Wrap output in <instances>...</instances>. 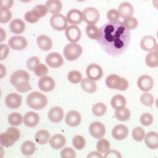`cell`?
I'll return each instance as SVG.
<instances>
[{
  "label": "cell",
  "mask_w": 158,
  "mask_h": 158,
  "mask_svg": "<svg viewBox=\"0 0 158 158\" xmlns=\"http://www.w3.org/2000/svg\"><path fill=\"white\" fill-rule=\"evenodd\" d=\"M67 19L70 24L73 25H79L83 20V14L77 9L70 10L67 14Z\"/></svg>",
  "instance_id": "d6986e66"
},
{
  "label": "cell",
  "mask_w": 158,
  "mask_h": 158,
  "mask_svg": "<svg viewBox=\"0 0 158 158\" xmlns=\"http://www.w3.org/2000/svg\"><path fill=\"white\" fill-rule=\"evenodd\" d=\"M81 115L80 113L76 110H71L65 116V123L71 127L79 126L81 122Z\"/></svg>",
  "instance_id": "9a60e30c"
},
{
  "label": "cell",
  "mask_w": 158,
  "mask_h": 158,
  "mask_svg": "<svg viewBox=\"0 0 158 158\" xmlns=\"http://www.w3.org/2000/svg\"><path fill=\"white\" fill-rule=\"evenodd\" d=\"M9 53V48L6 44L0 45V59H6Z\"/></svg>",
  "instance_id": "816d5d0a"
},
{
  "label": "cell",
  "mask_w": 158,
  "mask_h": 158,
  "mask_svg": "<svg viewBox=\"0 0 158 158\" xmlns=\"http://www.w3.org/2000/svg\"><path fill=\"white\" fill-rule=\"evenodd\" d=\"M34 73L35 74L40 77H42L44 76H46V74L48 73V69L47 67L43 64H39L34 69Z\"/></svg>",
  "instance_id": "bcb514c9"
},
{
  "label": "cell",
  "mask_w": 158,
  "mask_h": 158,
  "mask_svg": "<svg viewBox=\"0 0 158 158\" xmlns=\"http://www.w3.org/2000/svg\"><path fill=\"white\" fill-rule=\"evenodd\" d=\"M37 43L40 49L44 51H48L52 48V41L47 35H41L37 39Z\"/></svg>",
  "instance_id": "4316f807"
},
{
  "label": "cell",
  "mask_w": 158,
  "mask_h": 158,
  "mask_svg": "<svg viewBox=\"0 0 158 158\" xmlns=\"http://www.w3.org/2000/svg\"><path fill=\"white\" fill-rule=\"evenodd\" d=\"M23 118L19 113H12L8 117V122L11 126L16 127L20 125Z\"/></svg>",
  "instance_id": "e575fe53"
},
{
  "label": "cell",
  "mask_w": 158,
  "mask_h": 158,
  "mask_svg": "<svg viewBox=\"0 0 158 158\" xmlns=\"http://www.w3.org/2000/svg\"><path fill=\"white\" fill-rule=\"evenodd\" d=\"M20 137V133L18 129L10 127L7 129L6 132L0 135V142L2 146L9 148L12 146Z\"/></svg>",
  "instance_id": "277c9868"
},
{
  "label": "cell",
  "mask_w": 158,
  "mask_h": 158,
  "mask_svg": "<svg viewBox=\"0 0 158 158\" xmlns=\"http://www.w3.org/2000/svg\"><path fill=\"white\" fill-rule=\"evenodd\" d=\"M110 143L106 139H100L97 144V149L101 153H106L109 150Z\"/></svg>",
  "instance_id": "f35d334b"
},
{
  "label": "cell",
  "mask_w": 158,
  "mask_h": 158,
  "mask_svg": "<svg viewBox=\"0 0 158 158\" xmlns=\"http://www.w3.org/2000/svg\"><path fill=\"white\" fill-rule=\"evenodd\" d=\"M9 45L12 49L21 50L25 49L27 47L28 42L23 37L15 36L9 40Z\"/></svg>",
  "instance_id": "7c38bea8"
},
{
  "label": "cell",
  "mask_w": 158,
  "mask_h": 158,
  "mask_svg": "<svg viewBox=\"0 0 158 158\" xmlns=\"http://www.w3.org/2000/svg\"><path fill=\"white\" fill-rule=\"evenodd\" d=\"M146 64L150 68H156L158 67V52H152L149 53L146 58Z\"/></svg>",
  "instance_id": "d6a6232c"
},
{
  "label": "cell",
  "mask_w": 158,
  "mask_h": 158,
  "mask_svg": "<svg viewBox=\"0 0 158 158\" xmlns=\"http://www.w3.org/2000/svg\"><path fill=\"white\" fill-rule=\"evenodd\" d=\"M121 155L120 153L114 150H109L106 155L104 156V158H121Z\"/></svg>",
  "instance_id": "11a10c76"
},
{
  "label": "cell",
  "mask_w": 158,
  "mask_h": 158,
  "mask_svg": "<svg viewBox=\"0 0 158 158\" xmlns=\"http://www.w3.org/2000/svg\"><path fill=\"white\" fill-rule=\"evenodd\" d=\"M30 75L25 70H18L14 72L10 76V83L14 86L17 91L25 92L31 89L29 83Z\"/></svg>",
  "instance_id": "7a4b0ae2"
},
{
  "label": "cell",
  "mask_w": 158,
  "mask_h": 158,
  "mask_svg": "<svg viewBox=\"0 0 158 158\" xmlns=\"http://www.w3.org/2000/svg\"><path fill=\"white\" fill-rule=\"evenodd\" d=\"M144 141L148 148L153 150L158 148V134L157 132L154 131L148 132L145 136Z\"/></svg>",
  "instance_id": "603a6c76"
},
{
  "label": "cell",
  "mask_w": 158,
  "mask_h": 158,
  "mask_svg": "<svg viewBox=\"0 0 158 158\" xmlns=\"http://www.w3.org/2000/svg\"><path fill=\"white\" fill-rule=\"evenodd\" d=\"M73 145L74 148L77 150H81L85 148L86 141L81 135H76L73 138Z\"/></svg>",
  "instance_id": "7bdbcfd3"
},
{
  "label": "cell",
  "mask_w": 158,
  "mask_h": 158,
  "mask_svg": "<svg viewBox=\"0 0 158 158\" xmlns=\"http://www.w3.org/2000/svg\"><path fill=\"white\" fill-rule=\"evenodd\" d=\"M25 19L31 23H36L39 20V19L37 18L32 12V11H29L27 12L25 15Z\"/></svg>",
  "instance_id": "f5cc1de1"
},
{
  "label": "cell",
  "mask_w": 158,
  "mask_h": 158,
  "mask_svg": "<svg viewBox=\"0 0 158 158\" xmlns=\"http://www.w3.org/2000/svg\"><path fill=\"white\" fill-rule=\"evenodd\" d=\"M12 17L11 12L9 9H0V22L6 23L10 21Z\"/></svg>",
  "instance_id": "ee69618b"
},
{
  "label": "cell",
  "mask_w": 158,
  "mask_h": 158,
  "mask_svg": "<svg viewBox=\"0 0 158 158\" xmlns=\"http://www.w3.org/2000/svg\"><path fill=\"white\" fill-rule=\"evenodd\" d=\"M67 18L64 15L57 13L54 14L50 19V24L52 28L56 31H63L67 28L68 23Z\"/></svg>",
  "instance_id": "52a82bcc"
},
{
  "label": "cell",
  "mask_w": 158,
  "mask_h": 158,
  "mask_svg": "<svg viewBox=\"0 0 158 158\" xmlns=\"http://www.w3.org/2000/svg\"><path fill=\"white\" fill-rule=\"evenodd\" d=\"M11 32L15 34H20L25 29V23L22 19H15L10 23L9 25Z\"/></svg>",
  "instance_id": "484cf974"
},
{
  "label": "cell",
  "mask_w": 158,
  "mask_h": 158,
  "mask_svg": "<svg viewBox=\"0 0 158 158\" xmlns=\"http://www.w3.org/2000/svg\"><path fill=\"white\" fill-rule=\"evenodd\" d=\"M46 62L50 67L56 69L63 65L64 59L59 53L52 52L46 56Z\"/></svg>",
  "instance_id": "8fae6325"
},
{
  "label": "cell",
  "mask_w": 158,
  "mask_h": 158,
  "mask_svg": "<svg viewBox=\"0 0 158 158\" xmlns=\"http://www.w3.org/2000/svg\"><path fill=\"white\" fill-rule=\"evenodd\" d=\"M14 0H0L1 9H9L13 5Z\"/></svg>",
  "instance_id": "db71d44e"
},
{
  "label": "cell",
  "mask_w": 158,
  "mask_h": 158,
  "mask_svg": "<svg viewBox=\"0 0 158 158\" xmlns=\"http://www.w3.org/2000/svg\"><path fill=\"white\" fill-rule=\"evenodd\" d=\"M76 156V152L73 148H65L60 152V157L62 158H74Z\"/></svg>",
  "instance_id": "c3c4849f"
},
{
  "label": "cell",
  "mask_w": 158,
  "mask_h": 158,
  "mask_svg": "<svg viewBox=\"0 0 158 158\" xmlns=\"http://www.w3.org/2000/svg\"><path fill=\"white\" fill-rule=\"evenodd\" d=\"M153 6L158 10V0H153L152 1Z\"/></svg>",
  "instance_id": "6f0895ef"
},
{
  "label": "cell",
  "mask_w": 158,
  "mask_h": 158,
  "mask_svg": "<svg viewBox=\"0 0 158 158\" xmlns=\"http://www.w3.org/2000/svg\"><path fill=\"white\" fill-rule=\"evenodd\" d=\"M154 81L153 79L148 75H143L138 79L137 85L139 89L143 92H148L152 89Z\"/></svg>",
  "instance_id": "5bb4252c"
},
{
  "label": "cell",
  "mask_w": 158,
  "mask_h": 158,
  "mask_svg": "<svg viewBox=\"0 0 158 158\" xmlns=\"http://www.w3.org/2000/svg\"><path fill=\"white\" fill-rule=\"evenodd\" d=\"M39 114L33 111L28 112L23 117V122L25 125L30 128L36 127L39 123Z\"/></svg>",
  "instance_id": "7402d4cb"
},
{
  "label": "cell",
  "mask_w": 158,
  "mask_h": 158,
  "mask_svg": "<svg viewBox=\"0 0 158 158\" xmlns=\"http://www.w3.org/2000/svg\"><path fill=\"white\" fill-rule=\"evenodd\" d=\"M49 143L51 148L58 150L62 148L66 144V139L61 134H56L50 138Z\"/></svg>",
  "instance_id": "d4e9b609"
},
{
  "label": "cell",
  "mask_w": 158,
  "mask_h": 158,
  "mask_svg": "<svg viewBox=\"0 0 158 158\" xmlns=\"http://www.w3.org/2000/svg\"><path fill=\"white\" fill-rule=\"evenodd\" d=\"M46 6L50 13L57 14L62 8V4L60 0H48L46 2Z\"/></svg>",
  "instance_id": "83f0119b"
},
{
  "label": "cell",
  "mask_w": 158,
  "mask_h": 158,
  "mask_svg": "<svg viewBox=\"0 0 158 158\" xmlns=\"http://www.w3.org/2000/svg\"><path fill=\"white\" fill-rule=\"evenodd\" d=\"M86 33L89 39L97 40L98 37V28L95 25H88L86 27Z\"/></svg>",
  "instance_id": "74e56055"
},
{
  "label": "cell",
  "mask_w": 158,
  "mask_h": 158,
  "mask_svg": "<svg viewBox=\"0 0 158 158\" xmlns=\"http://www.w3.org/2000/svg\"><path fill=\"white\" fill-rule=\"evenodd\" d=\"M31 11L37 18L40 19V18H42L46 16V15L48 11V10L46 6L40 4L35 6Z\"/></svg>",
  "instance_id": "8d00e7d4"
},
{
  "label": "cell",
  "mask_w": 158,
  "mask_h": 158,
  "mask_svg": "<svg viewBox=\"0 0 158 158\" xmlns=\"http://www.w3.org/2000/svg\"><path fill=\"white\" fill-rule=\"evenodd\" d=\"M40 64V60L36 56H32L28 59L27 62V67L31 71H34L35 67Z\"/></svg>",
  "instance_id": "681fc988"
},
{
  "label": "cell",
  "mask_w": 158,
  "mask_h": 158,
  "mask_svg": "<svg viewBox=\"0 0 158 158\" xmlns=\"http://www.w3.org/2000/svg\"><path fill=\"white\" fill-rule=\"evenodd\" d=\"M145 132L141 127H136L132 132V137L133 139L137 141H141L145 138Z\"/></svg>",
  "instance_id": "b9f144b4"
},
{
  "label": "cell",
  "mask_w": 158,
  "mask_h": 158,
  "mask_svg": "<svg viewBox=\"0 0 158 158\" xmlns=\"http://www.w3.org/2000/svg\"><path fill=\"white\" fill-rule=\"evenodd\" d=\"M156 107H158V98L156 99Z\"/></svg>",
  "instance_id": "94428289"
},
{
  "label": "cell",
  "mask_w": 158,
  "mask_h": 158,
  "mask_svg": "<svg viewBox=\"0 0 158 158\" xmlns=\"http://www.w3.org/2000/svg\"><path fill=\"white\" fill-rule=\"evenodd\" d=\"M27 103L31 109L39 110L46 106L48 98L46 95L40 92H33L28 95L27 98Z\"/></svg>",
  "instance_id": "3957f363"
},
{
  "label": "cell",
  "mask_w": 158,
  "mask_h": 158,
  "mask_svg": "<svg viewBox=\"0 0 158 158\" xmlns=\"http://www.w3.org/2000/svg\"><path fill=\"white\" fill-rule=\"evenodd\" d=\"M114 115L118 120L120 121H126L128 120L131 117V112L128 109H122L116 110Z\"/></svg>",
  "instance_id": "836d02e7"
},
{
  "label": "cell",
  "mask_w": 158,
  "mask_h": 158,
  "mask_svg": "<svg viewBox=\"0 0 158 158\" xmlns=\"http://www.w3.org/2000/svg\"><path fill=\"white\" fill-rule=\"evenodd\" d=\"M156 45V40L151 35L144 37L140 42V46L141 49L146 52H151L155 49Z\"/></svg>",
  "instance_id": "ffe728a7"
},
{
  "label": "cell",
  "mask_w": 158,
  "mask_h": 158,
  "mask_svg": "<svg viewBox=\"0 0 158 158\" xmlns=\"http://www.w3.org/2000/svg\"><path fill=\"white\" fill-rule=\"evenodd\" d=\"M144 1H147V0H144Z\"/></svg>",
  "instance_id": "e7e4bbea"
},
{
  "label": "cell",
  "mask_w": 158,
  "mask_h": 158,
  "mask_svg": "<svg viewBox=\"0 0 158 158\" xmlns=\"http://www.w3.org/2000/svg\"><path fill=\"white\" fill-rule=\"evenodd\" d=\"M81 87L84 91L89 94L94 93L97 89L95 82L89 78L84 79L81 80Z\"/></svg>",
  "instance_id": "f1b7e54d"
},
{
  "label": "cell",
  "mask_w": 158,
  "mask_h": 158,
  "mask_svg": "<svg viewBox=\"0 0 158 158\" xmlns=\"http://www.w3.org/2000/svg\"><path fill=\"white\" fill-rule=\"evenodd\" d=\"M106 131L104 125L99 122H94L89 126V134L94 138L97 139L102 138L106 134Z\"/></svg>",
  "instance_id": "9c48e42d"
},
{
  "label": "cell",
  "mask_w": 158,
  "mask_h": 158,
  "mask_svg": "<svg viewBox=\"0 0 158 158\" xmlns=\"http://www.w3.org/2000/svg\"><path fill=\"white\" fill-rule=\"evenodd\" d=\"M127 105V100L121 95H116L114 96L111 100V106L115 110L122 109L125 107Z\"/></svg>",
  "instance_id": "f546056e"
},
{
  "label": "cell",
  "mask_w": 158,
  "mask_h": 158,
  "mask_svg": "<svg viewBox=\"0 0 158 158\" xmlns=\"http://www.w3.org/2000/svg\"><path fill=\"white\" fill-rule=\"evenodd\" d=\"M76 1H79V2H83V1H86V0H76Z\"/></svg>",
  "instance_id": "6125c7cd"
},
{
  "label": "cell",
  "mask_w": 158,
  "mask_h": 158,
  "mask_svg": "<svg viewBox=\"0 0 158 158\" xmlns=\"http://www.w3.org/2000/svg\"><path fill=\"white\" fill-rule=\"evenodd\" d=\"M87 158H102V156L100 153H99L98 152H94L88 155Z\"/></svg>",
  "instance_id": "9f6ffc18"
},
{
  "label": "cell",
  "mask_w": 158,
  "mask_h": 158,
  "mask_svg": "<svg viewBox=\"0 0 158 158\" xmlns=\"http://www.w3.org/2000/svg\"><path fill=\"white\" fill-rule=\"evenodd\" d=\"M83 20L89 25H94L98 22L99 19L98 10L94 7H88L83 10Z\"/></svg>",
  "instance_id": "ba28073f"
},
{
  "label": "cell",
  "mask_w": 158,
  "mask_h": 158,
  "mask_svg": "<svg viewBox=\"0 0 158 158\" xmlns=\"http://www.w3.org/2000/svg\"><path fill=\"white\" fill-rule=\"evenodd\" d=\"M5 102L7 106L10 109H18L21 106L22 98L16 93H11L6 96Z\"/></svg>",
  "instance_id": "2e32d148"
},
{
  "label": "cell",
  "mask_w": 158,
  "mask_h": 158,
  "mask_svg": "<svg viewBox=\"0 0 158 158\" xmlns=\"http://www.w3.org/2000/svg\"><path fill=\"white\" fill-rule=\"evenodd\" d=\"M65 36L71 43H77L81 38V31L75 25H71L65 29Z\"/></svg>",
  "instance_id": "4fadbf2b"
},
{
  "label": "cell",
  "mask_w": 158,
  "mask_h": 158,
  "mask_svg": "<svg viewBox=\"0 0 158 158\" xmlns=\"http://www.w3.org/2000/svg\"><path fill=\"white\" fill-rule=\"evenodd\" d=\"M97 43L110 56L116 57L123 54L128 48L131 33L122 22H110L99 29Z\"/></svg>",
  "instance_id": "6da1fadb"
},
{
  "label": "cell",
  "mask_w": 158,
  "mask_h": 158,
  "mask_svg": "<svg viewBox=\"0 0 158 158\" xmlns=\"http://www.w3.org/2000/svg\"><path fill=\"white\" fill-rule=\"evenodd\" d=\"M86 74L88 78L94 81H97L101 79L103 75L102 68L96 64H91L87 67Z\"/></svg>",
  "instance_id": "30bf717a"
},
{
  "label": "cell",
  "mask_w": 158,
  "mask_h": 158,
  "mask_svg": "<svg viewBox=\"0 0 158 158\" xmlns=\"http://www.w3.org/2000/svg\"><path fill=\"white\" fill-rule=\"evenodd\" d=\"M157 37H158V32H157Z\"/></svg>",
  "instance_id": "be15d7a7"
},
{
  "label": "cell",
  "mask_w": 158,
  "mask_h": 158,
  "mask_svg": "<svg viewBox=\"0 0 158 158\" xmlns=\"http://www.w3.org/2000/svg\"><path fill=\"white\" fill-rule=\"evenodd\" d=\"M92 110L94 115L100 117L105 114L107 111V107L102 102H99L95 104L92 107Z\"/></svg>",
  "instance_id": "d590c367"
},
{
  "label": "cell",
  "mask_w": 158,
  "mask_h": 158,
  "mask_svg": "<svg viewBox=\"0 0 158 158\" xmlns=\"http://www.w3.org/2000/svg\"><path fill=\"white\" fill-rule=\"evenodd\" d=\"M118 11L120 16L125 19L132 16L134 13V8L130 3L124 2L118 6Z\"/></svg>",
  "instance_id": "cb8c5ba5"
},
{
  "label": "cell",
  "mask_w": 158,
  "mask_h": 158,
  "mask_svg": "<svg viewBox=\"0 0 158 158\" xmlns=\"http://www.w3.org/2000/svg\"><path fill=\"white\" fill-rule=\"evenodd\" d=\"M50 139L49 132L45 130L42 129L39 131L35 135V140L39 144H46Z\"/></svg>",
  "instance_id": "4dcf8cb0"
},
{
  "label": "cell",
  "mask_w": 158,
  "mask_h": 158,
  "mask_svg": "<svg viewBox=\"0 0 158 158\" xmlns=\"http://www.w3.org/2000/svg\"><path fill=\"white\" fill-rule=\"evenodd\" d=\"M83 52L81 46L77 43H72L65 46L63 53L64 57L69 61H73L78 59Z\"/></svg>",
  "instance_id": "8992f818"
},
{
  "label": "cell",
  "mask_w": 158,
  "mask_h": 158,
  "mask_svg": "<svg viewBox=\"0 0 158 158\" xmlns=\"http://www.w3.org/2000/svg\"><path fill=\"white\" fill-rule=\"evenodd\" d=\"M128 133V129L123 125H118L115 126L111 132L113 137L117 140H122L127 138Z\"/></svg>",
  "instance_id": "ac0fdd59"
},
{
  "label": "cell",
  "mask_w": 158,
  "mask_h": 158,
  "mask_svg": "<svg viewBox=\"0 0 158 158\" xmlns=\"http://www.w3.org/2000/svg\"><path fill=\"white\" fill-rule=\"evenodd\" d=\"M120 15L118 11L116 9H111L108 11L107 13V18L110 22H116L118 20Z\"/></svg>",
  "instance_id": "f907efd6"
},
{
  "label": "cell",
  "mask_w": 158,
  "mask_h": 158,
  "mask_svg": "<svg viewBox=\"0 0 158 158\" xmlns=\"http://www.w3.org/2000/svg\"><path fill=\"white\" fill-rule=\"evenodd\" d=\"M140 101L144 106H151L154 102V97L149 93H144L141 95Z\"/></svg>",
  "instance_id": "f6af8a7d"
},
{
  "label": "cell",
  "mask_w": 158,
  "mask_h": 158,
  "mask_svg": "<svg viewBox=\"0 0 158 158\" xmlns=\"http://www.w3.org/2000/svg\"><path fill=\"white\" fill-rule=\"evenodd\" d=\"M153 122V116L148 113H144L143 115H141L140 118V122L141 125L143 126H150L152 124Z\"/></svg>",
  "instance_id": "7dc6e473"
},
{
  "label": "cell",
  "mask_w": 158,
  "mask_h": 158,
  "mask_svg": "<svg viewBox=\"0 0 158 158\" xmlns=\"http://www.w3.org/2000/svg\"><path fill=\"white\" fill-rule=\"evenodd\" d=\"M122 23L124 27L128 30H134L138 26V20L132 17L125 18Z\"/></svg>",
  "instance_id": "60d3db41"
},
{
  "label": "cell",
  "mask_w": 158,
  "mask_h": 158,
  "mask_svg": "<svg viewBox=\"0 0 158 158\" xmlns=\"http://www.w3.org/2000/svg\"><path fill=\"white\" fill-rule=\"evenodd\" d=\"M36 147L34 142L32 141H27L21 146V152L23 155H32L35 151Z\"/></svg>",
  "instance_id": "1f68e13d"
},
{
  "label": "cell",
  "mask_w": 158,
  "mask_h": 158,
  "mask_svg": "<svg viewBox=\"0 0 158 158\" xmlns=\"http://www.w3.org/2000/svg\"><path fill=\"white\" fill-rule=\"evenodd\" d=\"M19 1L23 2H29L31 0H19Z\"/></svg>",
  "instance_id": "680465c9"
},
{
  "label": "cell",
  "mask_w": 158,
  "mask_h": 158,
  "mask_svg": "<svg viewBox=\"0 0 158 158\" xmlns=\"http://www.w3.org/2000/svg\"><path fill=\"white\" fill-rule=\"evenodd\" d=\"M68 80L72 83L77 84L81 81L82 76L78 71H71L68 74Z\"/></svg>",
  "instance_id": "ab89813d"
},
{
  "label": "cell",
  "mask_w": 158,
  "mask_h": 158,
  "mask_svg": "<svg viewBox=\"0 0 158 158\" xmlns=\"http://www.w3.org/2000/svg\"><path fill=\"white\" fill-rule=\"evenodd\" d=\"M38 86L41 91L48 92L55 88V81L50 77L44 76L40 79Z\"/></svg>",
  "instance_id": "e0dca14e"
},
{
  "label": "cell",
  "mask_w": 158,
  "mask_h": 158,
  "mask_svg": "<svg viewBox=\"0 0 158 158\" xmlns=\"http://www.w3.org/2000/svg\"><path fill=\"white\" fill-rule=\"evenodd\" d=\"M155 51H156V52H158V44L156 45V46L155 47Z\"/></svg>",
  "instance_id": "91938a15"
},
{
  "label": "cell",
  "mask_w": 158,
  "mask_h": 158,
  "mask_svg": "<svg viewBox=\"0 0 158 158\" xmlns=\"http://www.w3.org/2000/svg\"><path fill=\"white\" fill-rule=\"evenodd\" d=\"M106 84L110 89L125 90L128 88V81L116 74H111L106 79Z\"/></svg>",
  "instance_id": "5b68a950"
},
{
  "label": "cell",
  "mask_w": 158,
  "mask_h": 158,
  "mask_svg": "<svg viewBox=\"0 0 158 158\" xmlns=\"http://www.w3.org/2000/svg\"><path fill=\"white\" fill-rule=\"evenodd\" d=\"M64 110L60 107H54L50 109L48 116L50 120L53 123H59L64 118Z\"/></svg>",
  "instance_id": "44dd1931"
}]
</instances>
